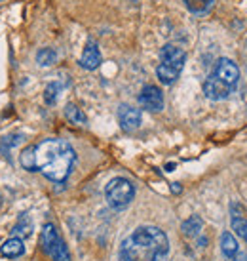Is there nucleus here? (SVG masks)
I'll use <instances>...</instances> for the list:
<instances>
[{
  "label": "nucleus",
  "mask_w": 247,
  "mask_h": 261,
  "mask_svg": "<svg viewBox=\"0 0 247 261\" xmlns=\"http://www.w3.org/2000/svg\"><path fill=\"white\" fill-rule=\"evenodd\" d=\"M120 261H167L169 239L158 227L143 225L120 246Z\"/></svg>",
  "instance_id": "f257e3e1"
},
{
  "label": "nucleus",
  "mask_w": 247,
  "mask_h": 261,
  "mask_svg": "<svg viewBox=\"0 0 247 261\" xmlns=\"http://www.w3.org/2000/svg\"><path fill=\"white\" fill-rule=\"evenodd\" d=\"M35 156H37V172L55 183L67 181L76 162V152L73 145L65 139L57 138L40 141L35 149Z\"/></svg>",
  "instance_id": "f03ea898"
},
{
  "label": "nucleus",
  "mask_w": 247,
  "mask_h": 261,
  "mask_svg": "<svg viewBox=\"0 0 247 261\" xmlns=\"http://www.w3.org/2000/svg\"><path fill=\"white\" fill-rule=\"evenodd\" d=\"M184 63H187V54L175 44H166L160 50V65L156 69V76L162 84L169 86L179 79Z\"/></svg>",
  "instance_id": "7ed1b4c3"
},
{
  "label": "nucleus",
  "mask_w": 247,
  "mask_h": 261,
  "mask_svg": "<svg viewBox=\"0 0 247 261\" xmlns=\"http://www.w3.org/2000/svg\"><path fill=\"white\" fill-rule=\"evenodd\" d=\"M105 196H107V202L110 208L114 210H123L128 208L135 196V187L130 179L126 177H114L110 179L109 185L105 187Z\"/></svg>",
  "instance_id": "20e7f679"
},
{
  "label": "nucleus",
  "mask_w": 247,
  "mask_h": 261,
  "mask_svg": "<svg viewBox=\"0 0 247 261\" xmlns=\"http://www.w3.org/2000/svg\"><path fill=\"white\" fill-rule=\"evenodd\" d=\"M42 248L44 252L50 255L53 261H71V254H69V248L65 246V242L61 239V234L57 232L55 225L46 223L42 227Z\"/></svg>",
  "instance_id": "39448f33"
},
{
  "label": "nucleus",
  "mask_w": 247,
  "mask_h": 261,
  "mask_svg": "<svg viewBox=\"0 0 247 261\" xmlns=\"http://www.w3.org/2000/svg\"><path fill=\"white\" fill-rule=\"evenodd\" d=\"M234 92V88H230L228 84H225L221 79H217L215 74H209L204 82V95L211 101H223L228 99L230 94Z\"/></svg>",
  "instance_id": "423d86ee"
},
{
  "label": "nucleus",
  "mask_w": 247,
  "mask_h": 261,
  "mask_svg": "<svg viewBox=\"0 0 247 261\" xmlns=\"http://www.w3.org/2000/svg\"><path fill=\"white\" fill-rule=\"evenodd\" d=\"M213 74H215L217 79L223 80L225 84H228L230 88H236L238 82H240V69H238V65L234 63L232 59H228V58L219 59Z\"/></svg>",
  "instance_id": "0eeeda50"
},
{
  "label": "nucleus",
  "mask_w": 247,
  "mask_h": 261,
  "mask_svg": "<svg viewBox=\"0 0 247 261\" xmlns=\"http://www.w3.org/2000/svg\"><path fill=\"white\" fill-rule=\"evenodd\" d=\"M139 103L150 113H160L164 109V94L158 86H145L139 94Z\"/></svg>",
  "instance_id": "6e6552de"
},
{
  "label": "nucleus",
  "mask_w": 247,
  "mask_h": 261,
  "mask_svg": "<svg viewBox=\"0 0 247 261\" xmlns=\"http://www.w3.org/2000/svg\"><path fill=\"white\" fill-rule=\"evenodd\" d=\"M141 120H143V116H141V111L139 109L131 107V105H120V109H118V122H120L123 132L137 130L139 126H141Z\"/></svg>",
  "instance_id": "1a4fd4ad"
},
{
  "label": "nucleus",
  "mask_w": 247,
  "mask_h": 261,
  "mask_svg": "<svg viewBox=\"0 0 247 261\" xmlns=\"http://www.w3.org/2000/svg\"><path fill=\"white\" fill-rule=\"evenodd\" d=\"M101 65V51H99V46L89 40L86 44V48L82 51V58H80V67L87 69V71H95L97 67Z\"/></svg>",
  "instance_id": "9d476101"
},
{
  "label": "nucleus",
  "mask_w": 247,
  "mask_h": 261,
  "mask_svg": "<svg viewBox=\"0 0 247 261\" xmlns=\"http://www.w3.org/2000/svg\"><path fill=\"white\" fill-rule=\"evenodd\" d=\"M23 252H25V246H23V240L21 239H10L6 240L2 246H0V254L4 255V257H8V259H15V257H19V255H23Z\"/></svg>",
  "instance_id": "9b49d317"
},
{
  "label": "nucleus",
  "mask_w": 247,
  "mask_h": 261,
  "mask_svg": "<svg viewBox=\"0 0 247 261\" xmlns=\"http://www.w3.org/2000/svg\"><path fill=\"white\" fill-rule=\"evenodd\" d=\"M221 252H223V255L228 257V259H234V255L240 252L238 240L234 239L232 232H223V234H221Z\"/></svg>",
  "instance_id": "f8f14e48"
},
{
  "label": "nucleus",
  "mask_w": 247,
  "mask_h": 261,
  "mask_svg": "<svg viewBox=\"0 0 247 261\" xmlns=\"http://www.w3.org/2000/svg\"><path fill=\"white\" fill-rule=\"evenodd\" d=\"M202 229H204V221H202V218H198V216H192V218H189L182 223V234L189 237V239L200 237Z\"/></svg>",
  "instance_id": "ddd939ff"
},
{
  "label": "nucleus",
  "mask_w": 247,
  "mask_h": 261,
  "mask_svg": "<svg viewBox=\"0 0 247 261\" xmlns=\"http://www.w3.org/2000/svg\"><path fill=\"white\" fill-rule=\"evenodd\" d=\"M213 4H215V0H184V6L189 8V12H192L194 15L209 14Z\"/></svg>",
  "instance_id": "4468645a"
},
{
  "label": "nucleus",
  "mask_w": 247,
  "mask_h": 261,
  "mask_svg": "<svg viewBox=\"0 0 247 261\" xmlns=\"http://www.w3.org/2000/svg\"><path fill=\"white\" fill-rule=\"evenodd\" d=\"M35 149L37 145H29L25 147L19 154V162H21V166L25 170H29V172H37V156H35Z\"/></svg>",
  "instance_id": "2eb2a0df"
},
{
  "label": "nucleus",
  "mask_w": 247,
  "mask_h": 261,
  "mask_svg": "<svg viewBox=\"0 0 247 261\" xmlns=\"http://www.w3.org/2000/svg\"><path fill=\"white\" fill-rule=\"evenodd\" d=\"M65 116L69 122L78 124V126H84V124L87 122V116L84 115V111H82L80 107H76L74 103H69L65 107Z\"/></svg>",
  "instance_id": "dca6fc26"
},
{
  "label": "nucleus",
  "mask_w": 247,
  "mask_h": 261,
  "mask_svg": "<svg viewBox=\"0 0 247 261\" xmlns=\"http://www.w3.org/2000/svg\"><path fill=\"white\" fill-rule=\"evenodd\" d=\"M30 231H33V225H30V219L27 218V216H21L19 221L15 223V227L12 229L15 239H17V237H21V240L27 239V237H30Z\"/></svg>",
  "instance_id": "f3484780"
},
{
  "label": "nucleus",
  "mask_w": 247,
  "mask_h": 261,
  "mask_svg": "<svg viewBox=\"0 0 247 261\" xmlns=\"http://www.w3.org/2000/svg\"><path fill=\"white\" fill-rule=\"evenodd\" d=\"M57 61V51L53 50V48H42V50H38L37 54V63L42 67H50L53 65Z\"/></svg>",
  "instance_id": "a211bd4d"
},
{
  "label": "nucleus",
  "mask_w": 247,
  "mask_h": 261,
  "mask_svg": "<svg viewBox=\"0 0 247 261\" xmlns=\"http://www.w3.org/2000/svg\"><path fill=\"white\" fill-rule=\"evenodd\" d=\"M21 139H23L21 134H10L6 138H2L0 139V151L4 152V154H10V151H12L15 145L21 143Z\"/></svg>",
  "instance_id": "6ab92c4d"
},
{
  "label": "nucleus",
  "mask_w": 247,
  "mask_h": 261,
  "mask_svg": "<svg viewBox=\"0 0 247 261\" xmlns=\"http://www.w3.org/2000/svg\"><path fill=\"white\" fill-rule=\"evenodd\" d=\"M59 92H61V84H57V82H51L50 86L44 90V101L48 103V105H53V103L57 101Z\"/></svg>",
  "instance_id": "aec40b11"
},
{
  "label": "nucleus",
  "mask_w": 247,
  "mask_h": 261,
  "mask_svg": "<svg viewBox=\"0 0 247 261\" xmlns=\"http://www.w3.org/2000/svg\"><path fill=\"white\" fill-rule=\"evenodd\" d=\"M232 229L236 231V234H240V239H243L247 242V219L234 216L232 218Z\"/></svg>",
  "instance_id": "412c9836"
},
{
  "label": "nucleus",
  "mask_w": 247,
  "mask_h": 261,
  "mask_svg": "<svg viewBox=\"0 0 247 261\" xmlns=\"http://www.w3.org/2000/svg\"><path fill=\"white\" fill-rule=\"evenodd\" d=\"M234 261H247V254L245 252H238V254L234 255Z\"/></svg>",
  "instance_id": "4be33fe9"
},
{
  "label": "nucleus",
  "mask_w": 247,
  "mask_h": 261,
  "mask_svg": "<svg viewBox=\"0 0 247 261\" xmlns=\"http://www.w3.org/2000/svg\"><path fill=\"white\" fill-rule=\"evenodd\" d=\"M0 206H2V195H0Z\"/></svg>",
  "instance_id": "5701e85b"
},
{
  "label": "nucleus",
  "mask_w": 247,
  "mask_h": 261,
  "mask_svg": "<svg viewBox=\"0 0 247 261\" xmlns=\"http://www.w3.org/2000/svg\"><path fill=\"white\" fill-rule=\"evenodd\" d=\"M0 2H2V0H0Z\"/></svg>",
  "instance_id": "b1692460"
}]
</instances>
